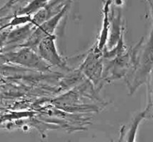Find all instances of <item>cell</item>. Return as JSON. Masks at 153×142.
<instances>
[{
	"mask_svg": "<svg viewBox=\"0 0 153 142\" xmlns=\"http://www.w3.org/2000/svg\"><path fill=\"white\" fill-rule=\"evenodd\" d=\"M17 50L9 51L1 55L2 60L39 71H49L51 65L46 62L34 49L26 46L15 48Z\"/></svg>",
	"mask_w": 153,
	"mask_h": 142,
	"instance_id": "6da1fadb",
	"label": "cell"
},
{
	"mask_svg": "<svg viewBox=\"0 0 153 142\" xmlns=\"http://www.w3.org/2000/svg\"><path fill=\"white\" fill-rule=\"evenodd\" d=\"M52 0H31L28 3L25 7L19 9L16 13V14H24V15H33L40 10L41 8L46 7Z\"/></svg>",
	"mask_w": 153,
	"mask_h": 142,
	"instance_id": "52a82bcc",
	"label": "cell"
},
{
	"mask_svg": "<svg viewBox=\"0 0 153 142\" xmlns=\"http://www.w3.org/2000/svg\"><path fill=\"white\" fill-rule=\"evenodd\" d=\"M18 1H19V0H7V2H6L5 4H4V5L1 7V11L2 12L3 10H8V9L10 8L12 6L14 5V4H16Z\"/></svg>",
	"mask_w": 153,
	"mask_h": 142,
	"instance_id": "8fae6325",
	"label": "cell"
},
{
	"mask_svg": "<svg viewBox=\"0 0 153 142\" xmlns=\"http://www.w3.org/2000/svg\"><path fill=\"white\" fill-rule=\"evenodd\" d=\"M103 58L102 52L99 50L96 46L88 53L79 68V70L92 82L96 87L101 84L104 79Z\"/></svg>",
	"mask_w": 153,
	"mask_h": 142,
	"instance_id": "7a4b0ae2",
	"label": "cell"
},
{
	"mask_svg": "<svg viewBox=\"0 0 153 142\" xmlns=\"http://www.w3.org/2000/svg\"><path fill=\"white\" fill-rule=\"evenodd\" d=\"M152 109L153 110V68L152 71V77H151L150 83H149V105L147 107V110Z\"/></svg>",
	"mask_w": 153,
	"mask_h": 142,
	"instance_id": "30bf717a",
	"label": "cell"
},
{
	"mask_svg": "<svg viewBox=\"0 0 153 142\" xmlns=\"http://www.w3.org/2000/svg\"><path fill=\"white\" fill-rule=\"evenodd\" d=\"M111 0H105L103 4V21L102 28L101 29L98 42H97V48L100 51L102 52L107 46L109 39V32L111 29Z\"/></svg>",
	"mask_w": 153,
	"mask_h": 142,
	"instance_id": "8992f818",
	"label": "cell"
},
{
	"mask_svg": "<svg viewBox=\"0 0 153 142\" xmlns=\"http://www.w3.org/2000/svg\"><path fill=\"white\" fill-rule=\"evenodd\" d=\"M146 1H147L148 2H149V4H150L151 6L153 5V1H152V0H146Z\"/></svg>",
	"mask_w": 153,
	"mask_h": 142,
	"instance_id": "7c38bea8",
	"label": "cell"
},
{
	"mask_svg": "<svg viewBox=\"0 0 153 142\" xmlns=\"http://www.w3.org/2000/svg\"><path fill=\"white\" fill-rule=\"evenodd\" d=\"M31 20H32V15L16 14V13H14L13 16L10 18V21L7 24H5V25H1V30L2 31L4 28H13V27L26 25V24L31 22Z\"/></svg>",
	"mask_w": 153,
	"mask_h": 142,
	"instance_id": "ba28073f",
	"label": "cell"
},
{
	"mask_svg": "<svg viewBox=\"0 0 153 142\" xmlns=\"http://www.w3.org/2000/svg\"><path fill=\"white\" fill-rule=\"evenodd\" d=\"M34 27L32 24L18 26L17 28L12 29L10 31L4 32V37L1 36V47H11L13 49L22 46L29 38L31 34L34 30Z\"/></svg>",
	"mask_w": 153,
	"mask_h": 142,
	"instance_id": "5b68a950",
	"label": "cell"
},
{
	"mask_svg": "<svg viewBox=\"0 0 153 142\" xmlns=\"http://www.w3.org/2000/svg\"><path fill=\"white\" fill-rule=\"evenodd\" d=\"M70 3H71V1L65 4L59 13L54 15L53 16L45 21L43 23H42L39 26L36 27L33 31L32 34L29 37V38L25 41L24 44H22L20 46H26V47H29L31 49H34L35 51L37 50V46L43 38L54 34L55 30L56 29L58 23L61 20V19L64 17V14L67 13V10L70 5Z\"/></svg>",
	"mask_w": 153,
	"mask_h": 142,
	"instance_id": "3957f363",
	"label": "cell"
},
{
	"mask_svg": "<svg viewBox=\"0 0 153 142\" xmlns=\"http://www.w3.org/2000/svg\"><path fill=\"white\" fill-rule=\"evenodd\" d=\"M55 39L54 34L43 38L37 46V53L51 66H63L64 61L57 50Z\"/></svg>",
	"mask_w": 153,
	"mask_h": 142,
	"instance_id": "277c9868",
	"label": "cell"
},
{
	"mask_svg": "<svg viewBox=\"0 0 153 142\" xmlns=\"http://www.w3.org/2000/svg\"><path fill=\"white\" fill-rule=\"evenodd\" d=\"M148 114L147 110H145L143 113H140L135 118L133 121L132 124H131V127H130V129L128 131V135H127V140L128 141H134V138H135L136 135V132H137V129L138 127V125L140 124V121L144 118L146 116V115Z\"/></svg>",
	"mask_w": 153,
	"mask_h": 142,
	"instance_id": "9c48e42d",
	"label": "cell"
}]
</instances>
